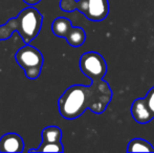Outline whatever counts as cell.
<instances>
[{"label":"cell","instance_id":"cell-10","mask_svg":"<svg viewBox=\"0 0 154 153\" xmlns=\"http://www.w3.org/2000/svg\"><path fill=\"white\" fill-rule=\"evenodd\" d=\"M128 152H153L154 147L148 141L143 139H133L127 146Z\"/></svg>","mask_w":154,"mask_h":153},{"label":"cell","instance_id":"cell-8","mask_svg":"<svg viewBox=\"0 0 154 153\" xmlns=\"http://www.w3.org/2000/svg\"><path fill=\"white\" fill-rule=\"evenodd\" d=\"M71 29H72V24L70 20L65 17H58L57 19H55L51 25L53 33L60 38H66Z\"/></svg>","mask_w":154,"mask_h":153},{"label":"cell","instance_id":"cell-4","mask_svg":"<svg viewBox=\"0 0 154 153\" xmlns=\"http://www.w3.org/2000/svg\"><path fill=\"white\" fill-rule=\"evenodd\" d=\"M80 69L91 81L102 80L107 74V63L99 53L88 51L80 59Z\"/></svg>","mask_w":154,"mask_h":153},{"label":"cell","instance_id":"cell-5","mask_svg":"<svg viewBox=\"0 0 154 153\" xmlns=\"http://www.w3.org/2000/svg\"><path fill=\"white\" fill-rule=\"evenodd\" d=\"M16 61L23 68V70H29L36 68L42 69L44 60L40 50L27 44L17 51Z\"/></svg>","mask_w":154,"mask_h":153},{"label":"cell","instance_id":"cell-9","mask_svg":"<svg viewBox=\"0 0 154 153\" xmlns=\"http://www.w3.org/2000/svg\"><path fill=\"white\" fill-rule=\"evenodd\" d=\"M68 44L72 47H80L86 40V33L82 27H73L70 29L67 37L65 38Z\"/></svg>","mask_w":154,"mask_h":153},{"label":"cell","instance_id":"cell-15","mask_svg":"<svg viewBox=\"0 0 154 153\" xmlns=\"http://www.w3.org/2000/svg\"><path fill=\"white\" fill-rule=\"evenodd\" d=\"M2 40V39H1V37H0V41H1Z\"/></svg>","mask_w":154,"mask_h":153},{"label":"cell","instance_id":"cell-13","mask_svg":"<svg viewBox=\"0 0 154 153\" xmlns=\"http://www.w3.org/2000/svg\"><path fill=\"white\" fill-rule=\"evenodd\" d=\"M145 98H146L149 107H150L151 111H152V113L154 115V87H152L148 92H147V94H146Z\"/></svg>","mask_w":154,"mask_h":153},{"label":"cell","instance_id":"cell-3","mask_svg":"<svg viewBox=\"0 0 154 153\" xmlns=\"http://www.w3.org/2000/svg\"><path fill=\"white\" fill-rule=\"evenodd\" d=\"M60 8L67 13L78 10L88 20L99 22L107 18L110 6L108 0H61Z\"/></svg>","mask_w":154,"mask_h":153},{"label":"cell","instance_id":"cell-7","mask_svg":"<svg viewBox=\"0 0 154 153\" xmlns=\"http://www.w3.org/2000/svg\"><path fill=\"white\" fill-rule=\"evenodd\" d=\"M24 150V142L17 133H6L0 139V152L20 153Z\"/></svg>","mask_w":154,"mask_h":153},{"label":"cell","instance_id":"cell-2","mask_svg":"<svg viewBox=\"0 0 154 153\" xmlns=\"http://www.w3.org/2000/svg\"><path fill=\"white\" fill-rule=\"evenodd\" d=\"M43 23V17L32 6H29L16 18L11 19L5 24L0 26V37L5 40L11 37L14 31H17L26 44L31 43L40 33Z\"/></svg>","mask_w":154,"mask_h":153},{"label":"cell","instance_id":"cell-14","mask_svg":"<svg viewBox=\"0 0 154 153\" xmlns=\"http://www.w3.org/2000/svg\"><path fill=\"white\" fill-rule=\"evenodd\" d=\"M23 1H24L26 4H29V5L32 6V5H36V4H38L41 0H23Z\"/></svg>","mask_w":154,"mask_h":153},{"label":"cell","instance_id":"cell-1","mask_svg":"<svg viewBox=\"0 0 154 153\" xmlns=\"http://www.w3.org/2000/svg\"><path fill=\"white\" fill-rule=\"evenodd\" d=\"M91 85H73L67 88L59 99L60 115L66 120H75L90 109L101 115L112 100V90L104 79L93 80Z\"/></svg>","mask_w":154,"mask_h":153},{"label":"cell","instance_id":"cell-11","mask_svg":"<svg viewBox=\"0 0 154 153\" xmlns=\"http://www.w3.org/2000/svg\"><path fill=\"white\" fill-rule=\"evenodd\" d=\"M62 131L58 126H48L42 131V143L61 142Z\"/></svg>","mask_w":154,"mask_h":153},{"label":"cell","instance_id":"cell-12","mask_svg":"<svg viewBox=\"0 0 154 153\" xmlns=\"http://www.w3.org/2000/svg\"><path fill=\"white\" fill-rule=\"evenodd\" d=\"M64 148L61 142L58 143H42L37 149H31L29 152H63Z\"/></svg>","mask_w":154,"mask_h":153},{"label":"cell","instance_id":"cell-6","mask_svg":"<svg viewBox=\"0 0 154 153\" xmlns=\"http://www.w3.org/2000/svg\"><path fill=\"white\" fill-rule=\"evenodd\" d=\"M131 115L133 120L138 124H148L154 118L146 98H138L133 101L131 106Z\"/></svg>","mask_w":154,"mask_h":153}]
</instances>
